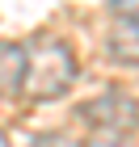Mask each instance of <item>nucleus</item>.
Segmentation results:
<instances>
[{"label":"nucleus","mask_w":139,"mask_h":147,"mask_svg":"<svg viewBox=\"0 0 139 147\" xmlns=\"http://www.w3.org/2000/svg\"><path fill=\"white\" fill-rule=\"evenodd\" d=\"M25 76V46L21 42H0V97H17Z\"/></svg>","instance_id":"7ed1b4c3"},{"label":"nucleus","mask_w":139,"mask_h":147,"mask_svg":"<svg viewBox=\"0 0 139 147\" xmlns=\"http://www.w3.org/2000/svg\"><path fill=\"white\" fill-rule=\"evenodd\" d=\"M0 147H9V135H4V130H0Z\"/></svg>","instance_id":"423d86ee"},{"label":"nucleus","mask_w":139,"mask_h":147,"mask_svg":"<svg viewBox=\"0 0 139 147\" xmlns=\"http://www.w3.org/2000/svg\"><path fill=\"white\" fill-rule=\"evenodd\" d=\"M110 9H118V13H135V0H105Z\"/></svg>","instance_id":"39448f33"},{"label":"nucleus","mask_w":139,"mask_h":147,"mask_svg":"<svg viewBox=\"0 0 139 147\" xmlns=\"http://www.w3.org/2000/svg\"><path fill=\"white\" fill-rule=\"evenodd\" d=\"M76 84V55L63 38H38L25 46V76L21 97L30 101H55Z\"/></svg>","instance_id":"f257e3e1"},{"label":"nucleus","mask_w":139,"mask_h":147,"mask_svg":"<svg viewBox=\"0 0 139 147\" xmlns=\"http://www.w3.org/2000/svg\"><path fill=\"white\" fill-rule=\"evenodd\" d=\"M80 113L89 118V126H97V130H127V135H135V97L122 92V88L101 92V97L89 101Z\"/></svg>","instance_id":"f03ea898"},{"label":"nucleus","mask_w":139,"mask_h":147,"mask_svg":"<svg viewBox=\"0 0 139 147\" xmlns=\"http://www.w3.org/2000/svg\"><path fill=\"white\" fill-rule=\"evenodd\" d=\"M110 55H114L118 63L135 67V59H139V34H135V13H127V17H122V25H118L114 34H110Z\"/></svg>","instance_id":"20e7f679"}]
</instances>
